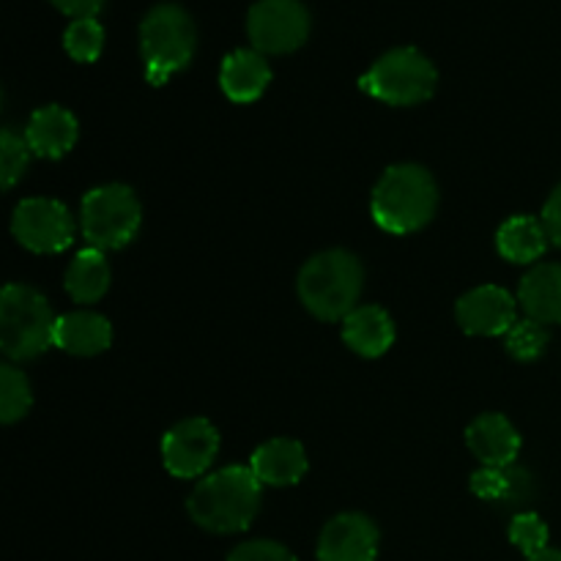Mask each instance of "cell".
<instances>
[{
	"label": "cell",
	"mask_w": 561,
	"mask_h": 561,
	"mask_svg": "<svg viewBox=\"0 0 561 561\" xmlns=\"http://www.w3.org/2000/svg\"><path fill=\"white\" fill-rule=\"evenodd\" d=\"M263 485L250 466H225L203 477L192 491L186 510L201 529L211 535H236L250 529L261 510Z\"/></svg>",
	"instance_id": "1"
},
{
	"label": "cell",
	"mask_w": 561,
	"mask_h": 561,
	"mask_svg": "<svg viewBox=\"0 0 561 561\" xmlns=\"http://www.w3.org/2000/svg\"><path fill=\"white\" fill-rule=\"evenodd\" d=\"M438 208V184L422 164H392L383 170L370 197V214L387 233L405 236L425 228Z\"/></svg>",
	"instance_id": "2"
},
{
	"label": "cell",
	"mask_w": 561,
	"mask_h": 561,
	"mask_svg": "<svg viewBox=\"0 0 561 561\" xmlns=\"http://www.w3.org/2000/svg\"><path fill=\"white\" fill-rule=\"evenodd\" d=\"M365 288V268L348 250H323L301 266L296 290L301 305L318 321L343 323L359 307Z\"/></svg>",
	"instance_id": "3"
},
{
	"label": "cell",
	"mask_w": 561,
	"mask_h": 561,
	"mask_svg": "<svg viewBox=\"0 0 561 561\" xmlns=\"http://www.w3.org/2000/svg\"><path fill=\"white\" fill-rule=\"evenodd\" d=\"M197 31L190 11L179 3H159L140 22V55L146 80L164 85L173 75L184 71L195 58Z\"/></svg>",
	"instance_id": "4"
},
{
	"label": "cell",
	"mask_w": 561,
	"mask_h": 561,
	"mask_svg": "<svg viewBox=\"0 0 561 561\" xmlns=\"http://www.w3.org/2000/svg\"><path fill=\"white\" fill-rule=\"evenodd\" d=\"M58 316L42 290L25 283L5 285L0 294V348L9 359L27 362L55 345Z\"/></svg>",
	"instance_id": "5"
},
{
	"label": "cell",
	"mask_w": 561,
	"mask_h": 561,
	"mask_svg": "<svg viewBox=\"0 0 561 561\" xmlns=\"http://www.w3.org/2000/svg\"><path fill=\"white\" fill-rule=\"evenodd\" d=\"M436 66L416 47L389 49L359 77V88L367 96L392 104V107H411V104L427 102L436 93Z\"/></svg>",
	"instance_id": "6"
},
{
	"label": "cell",
	"mask_w": 561,
	"mask_h": 561,
	"mask_svg": "<svg viewBox=\"0 0 561 561\" xmlns=\"http://www.w3.org/2000/svg\"><path fill=\"white\" fill-rule=\"evenodd\" d=\"M140 225L142 206L131 186L104 184L82 197L80 230L88 247H96L102 252L124 250L137 239Z\"/></svg>",
	"instance_id": "7"
},
{
	"label": "cell",
	"mask_w": 561,
	"mask_h": 561,
	"mask_svg": "<svg viewBox=\"0 0 561 561\" xmlns=\"http://www.w3.org/2000/svg\"><path fill=\"white\" fill-rule=\"evenodd\" d=\"M247 36L263 55H288L310 36V11L301 0H257L247 14Z\"/></svg>",
	"instance_id": "8"
},
{
	"label": "cell",
	"mask_w": 561,
	"mask_h": 561,
	"mask_svg": "<svg viewBox=\"0 0 561 561\" xmlns=\"http://www.w3.org/2000/svg\"><path fill=\"white\" fill-rule=\"evenodd\" d=\"M11 233L25 250L36 255H58L75 241L77 225L69 208L53 197L20 201L11 217Z\"/></svg>",
	"instance_id": "9"
},
{
	"label": "cell",
	"mask_w": 561,
	"mask_h": 561,
	"mask_svg": "<svg viewBox=\"0 0 561 561\" xmlns=\"http://www.w3.org/2000/svg\"><path fill=\"white\" fill-rule=\"evenodd\" d=\"M219 453V431L203 416H190L162 438V463L179 480H197L211 469Z\"/></svg>",
	"instance_id": "10"
},
{
	"label": "cell",
	"mask_w": 561,
	"mask_h": 561,
	"mask_svg": "<svg viewBox=\"0 0 561 561\" xmlns=\"http://www.w3.org/2000/svg\"><path fill=\"white\" fill-rule=\"evenodd\" d=\"M518 299L499 285H480L455 305L458 327L471 337H504L518 323Z\"/></svg>",
	"instance_id": "11"
},
{
	"label": "cell",
	"mask_w": 561,
	"mask_h": 561,
	"mask_svg": "<svg viewBox=\"0 0 561 561\" xmlns=\"http://www.w3.org/2000/svg\"><path fill=\"white\" fill-rule=\"evenodd\" d=\"M381 535L362 513H340L318 537V561H376Z\"/></svg>",
	"instance_id": "12"
},
{
	"label": "cell",
	"mask_w": 561,
	"mask_h": 561,
	"mask_svg": "<svg viewBox=\"0 0 561 561\" xmlns=\"http://www.w3.org/2000/svg\"><path fill=\"white\" fill-rule=\"evenodd\" d=\"M22 135H25L33 157L60 159L75 148L77 137H80V124H77L75 113L60 104H47L31 115Z\"/></svg>",
	"instance_id": "13"
},
{
	"label": "cell",
	"mask_w": 561,
	"mask_h": 561,
	"mask_svg": "<svg viewBox=\"0 0 561 561\" xmlns=\"http://www.w3.org/2000/svg\"><path fill=\"white\" fill-rule=\"evenodd\" d=\"M466 444L482 466L507 469L520 453V436L504 414H482L466 431Z\"/></svg>",
	"instance_id": "14"
},
{
	"label": "cell",
	"mask_w": 561,
	"mask_h": 561,
	"mask_svg": "<svg viewBox=\"0 0 561 561\" xmlns=\"http://www.w3.org/2000/svg\"><path fill=\"white\" fill-rule=\"evenodd\" d=\"M250 469L261 485L288 488L305 480L307 469H310V460H307L305 447H301L299 442L283 436L261 444V447L252 453Z\"/></svg>",
	"instance_id": "15"
},
{
	"label": "cell",
	"mask_w": 561,
	"mask_h": 561,
	"mask_svg": "<svg viewBox=\"0 0 561 561\" xmlns=\"http://www.w3.org/2000/svg\"><path fill=\"white\" fill-rule=\"evenodd\" d=\"M268 82H272V66L257 49H233L219 69V85L225 96L236 104H250L261 99Z\"/></svg>",
	"instance_id": "16"
},
{
	"label": "cell",
	"mask_w": 561,
	"mask_h": 561,
	"mask_svg": "<svg viewBox=\"0 0 561 561\" xmlns=\"http://www.w3.org/2000/svg\"><path fill=\"white\" fill-rule=\"evenodd\" d=\"M394 321L383 307L359 305L343 321V340L354 354L365 359H378L394 345Z\"/></svg>",
	"instance_id": "17"
},
{
	"label": "cell",
	"mask_w": 561,
	"mask_h": 561,
	"mask_svg": "<svg viewBox=\"0 0 561 561\" xmlns=\"http://www.w3.org/2000/svg\"><path fill=\"white\" fill-rule=\"evenodd\" d=\"M113 345V323L91 310H77L58 318L55 348L71 356H96Z\"/></svg>",
	"instance_id": "18"
},
{
	"label": "cell",
	"mask_w": 561,
	"mask_h": 561,
	"mask_svg": "<svg viewBox=\"0 0 561 561\" xmlns=\"http://www.w3.org/2000/svg\"><path fill=\"white\" fill-rule=\"evenodd\" d=\"M518 305L526 318L553 327L561 323V263H537L518 288Z\"/></svg>",
	"instance_id": "19"
},
{
	"label": "cell",
	"mask_w": 561,
	"mask_h": 561,
	"mask_svg": "<svg viewBox=\"0 0 561 561\" xmlns=\"http://www.w3.org/2000/svg\"><path fill=\"white\" fill-rule=\"evenodd\" d=\"M548 244V230L542 225V219L526 217H510L502 228L496 230V250L504 261L520 263V266H531V263L540 261L546 255Z\"/></svg>",
	"instance_id": "20"
},
{
	"label": "cell",
	"mask_w": 561,
	"mask_h": 561,
	"mask_svg": "<svg viewBox=\"0 0 561 561\" xmlns=\"http://www.w3.org/2000/svg\"><path fill=\"white\" fill-rule=\"evenodd\" d=\"M110 283H113V272H110L107 255L102 250H96V247H85L82 252H77L64 277L66 294L77 305H93V301H99L110 290Z\"/></svg>",
	"instance_id": "21"
},
{
	"label": "cell",
	"mask_w": 561,
	"mask_h": 561,
	"mask_svg": "<svg viewBox=\"0 0 561 561\" xmlns=\"http://www.w3.org/2000/svg\"><path fill=\"white\" fill-rule=\"evenodd\" d=\"M526 471L507 466V469H496V466H482L480 471L471 474V493L482 502H513L526 491Z\"/></svg>",
	"instance_id": "22"
},
{
	"label": "cell",
	"mask_w": 561,
	"mask_h": 561,
	"mask_svg": "<svg viewBox=\"0 0 561 561\" xmlns=\"http://www.w3.org/2000/svg\"><path fill=\"white\" fill-rule=\"evenodd\" d=\"M31 405L33 389L25 373L16 370L14 365L0 367V422L14 425L31 411Z\"/></svg>",
	"instance_id": "23"
},
{
	"label": "cell",
	"mask_w": 561,
	"mask_h": 561,
	"mask_svg": "<svg viewBox=\"0 0 561 561\" xmlns=\"http://www.w3.org/2000/svg\"><path fill=\"white\" fill-rule=\"evenodd\" d=\"M548 329L546 323L535 318H518L513 329L504 334V348L518 362H537L548 348Z\"/></svg>",
	"instance_id": "24"
},
{
	"label": "cell",
	"mask_w": 561,
	"mask_h": 561,
	"mask_svg": "<svg viewBox=\"0 0 561 561\" xmlns=\"http://www.w3.org/2000/svg\"><path fill=\"white\" fill-rule=\"evenodd\" d=\"M64 47L77 64H93L102 55L104 27L99 25L96 16H91V20H71V25L64 33Z\"/></svg>",
	"instance_id": "25"
},
{
	"label": "cell",
	"mask_w": 561,
	"mask_h": 561,
	"mask_svg": "<svg viewBox=\"0 0 561 561\" xmlns=\"http://www.w3.org/2000/svg\"><path fill=\"white\" fill-rule=\"evenodd\" d=\"M33 151L27 146L25 135L5 126L3 135H0V184H3V190H11L25 175Z\"/></svg>",
	"instance_id": "26"
},
{
	"label": "cell",
	"mask_w": 561,
	"mask_h": 561,
	"mask_svg": "<svg viewBox=\"0 0 561 561\" xmlns=\"http://www.w3.org/2000/svg\"><path fill=\"white\" fill-rule=\"evenodd\" d=\"M548 537H551V531H548L546 520L537 513H518L513 518V524H510V542H513L520 553H526V559L546 551Z\"/></svg>",
	"instance_id": "27"
},
{
	"label": "cell",
	"mask_w": 561,
	"mask_h": 561,
	"mask_svg": "<svg viewBox=\"0 0 561 561\" xmlns=\"http://www.w3.org/2000/svg\"><path fill=\"white\" fill-rule=\"evenodd\" d=\"M228 561H296V557L274 540H250L233 548Z\"/></svg>",
	"instance_id": "28"
},
{
	"label": "cell",
	"mask_w": 561,
	"mask_h": 561,
	"mask_svg": "<svg viewBox=\"0 0 561 561\" xmlns=\"http://www.w3.org/2000/svg\"><path fill=\"white\" fill-rule=\"evenodd\" d=\"M540 219H542V225H546L551 244L561 247V184L551 192V197H548L546 206H542Z\"/></svg>",
	"instance_id": "29"
},
{
	"label": "cell",
	"mask_w": 561,
	"mask_h": 561,
	"mask_svg": "<svg viewBox=\"0 0 561 561\" xmlns=\"http://www.w3.org/2000/svg\"><path fill=\"white\" fill-rule=\"evenodd\" d=\"M60 14L71 16V20H91L102 11L104 0H49Z\"/></svg>",
	"instance_id": "30"
},
{
	"label": "cell",
	"mask_w": 561,
	"mask_h": 561,
	"mask_svg": "<svg viewBox=\"0 0 561 561\" xmlns=\"http://www.w3.org/2000/svg\"><path fill=\"white\" fill-rule=\"evenodd\" d=\"M526 561H561V551L559 548H546V551H540L537 557H529Z\"/></svg>",
	"instance_id": "31"
}]
</instances>
